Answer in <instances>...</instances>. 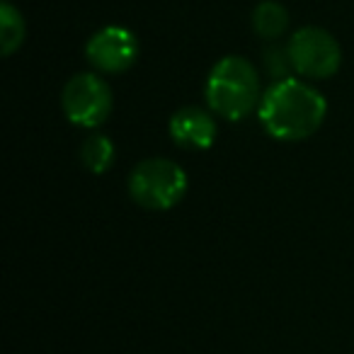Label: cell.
Here are the masks:
<instances>
[{"label": "cell", "instance_id": "cell-1", "mask_svg": "<svg viewBox=\"0 0 354 354\" xmlns=\"http://www.w3.org/2000/svg\"><path fill=\"white\" fill-rule=\"evenodd\" d=\"M328 102L325 97L299 78L274 80L262 93L257 117L260 124L277 141H304L313 136L325 122Z\"/></svg>", "mask_w": 354, "mask_h": 354}, {"label": "cell", "instance_id": "cell-2", "mask_svg": "<svg viewBox=\"0 0 354 354\" xmlns=\"http://www.w3.org/2000/svg\"><path fill=\"white\" fill-rule=\"evenodd\" d=\"M204 97L209 109L226 122L248 119L262 100L255 66L243 56H223L209 73Z\"/></svg>", "mask_w": 354, "mask_h": 354}, {"label": "cell", "instance_id": "cell-3", "mask_svg": "<svg viewBox=\"0 0 354 354\" xmlns=\"http://www.w3.org/2000/svg\"><path fill=\"white\" fill-rule=\"evenodd\" d=\"M187 194V172L170 158H146L129 175V197L143 209L167 212Z\"/></svg>", "mask_w": 354, "mask_h": 354}, {"label": "cell", "instance_id": "cell-4", "mask_svg": "<svg viewBox=\"0 0 354 354\" xmlns=\"http://www.w3.org/2000/svg\"><path fill=\"white\" fill-rule=\"evenodd\" d=\"M291 66L301 78L325 80L333 78L342 64V49L337 39L323 27H301L291 35L289 44Z\"/></svg>", "mask_w": 354, "mask_h": 354}, {"label": "cell", "instance_id": "cell-5", "mask_svg": "<svg viewBox=\"0 0 354 354\" xmlns=\"http://www.w3.org/2000/svg\"><path fill=\"white\" fill-rule=\"evenodd\" d=\"M112 88L97 73H78L64 85L61 107L71 124L97 129L112 114Z\"/></svg>", "mask_w": 354, "mask_h": 354}, {"label": "cell", "instance_id": "cell-6", "mask_svg": "<svg viewBox=\"0 0 354 354\" xmlns=\"http://www.w3.org/2000/svg\"><path fill=\"white\" fill-rule=\"evenodd\" d=\"M85 56L100 73H124L136 61L138 41L127 27L109 25L90 37L85 44Z\"/></svg>", "mask_w": 354, "mask_h": 354}, {"label": "cell", "instance_id": "cell-7", "mask_svg": "<svg viewBox=\"0 0 354 354\" xmlns=\"http://www.w3.org/2000/svg\"><path fill=\"white\" fill-rule=\"evenodd\" d=\"M170 138L180 148H189V151H207L216 141V119H214L212 109L202 107H183L177 109L170 117L167 124Z\"/></svg>", "mask_w": 354, "mask_h": 354}, {"label": "cell", "instance_id": "cell-8", "mask_svg": "<svg viewBox=\"0 0 354 354\" xmlns=\"http://www.w3.org/2000/svg\"><path fill=\"white\" fill-rule=\"evenodd\" d=\"M289 27V12L284 6L274 0H262L260 6L252 10V30L267 41L279 39Z\"/></svg>", "mask_w": 354, "mask_h": 354}, {"label": "cell", "instance_id": "cell-9", "mask_svg": "<svg viewBox=\"0 0 354 354\" xmlns=\"http://www.w3.org/2000/svg\"><path fill=\"white\" fill-rule=\"evenodd\" d=\"M114 156H117V148H114L112 138L104 133H90L80 146V160L95 175L107 172L114 162Z\"/></svg>", "mask_w": 354, "mask_h": 354}, {"label": "cell", "instance_id": "cell-10", "mask_svg": "<svg viewBox=\"0 0 354 354\" xmlns=\"http://www.w3.org/2000/svg\"><path fill=\"white\" fill-rule=\"evenodd\" d=\"M25 17L10 3L0 6V51L3 56H12L25 41Z\"/></svg>", "mask_w": 354, "mask_h": 354}, {"label": "cell", "instance_id": "cell-11", "mask_svg": "<svg viewBox=\"0 0 354 354\" xmlns=\"http://www.w3.org/2000/svg\"><path fill=\"white\" fill-rule=\"evenodd\" d=\"M265 68L267 73L272 75L274 80H284V78H291V56H289V49H279V46H270L265 51Z\"/></svg>", "mask_w": 354, "mask_h": 354}]
</instances>
